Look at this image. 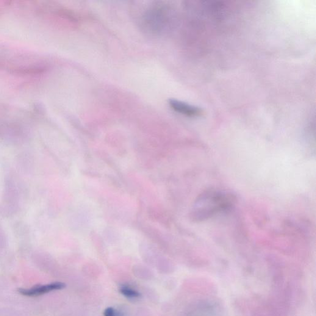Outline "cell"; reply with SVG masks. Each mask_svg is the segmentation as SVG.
Segmentation results:
<instances>
[{
    "mask_svg": "<svg viewBox=\"0 0 316 316\" xmlns=\"http://www.w3.org/2000/svg\"><path fill=\"white\" fill-rule=\"evenodd\" d=\"M234 199L231 194L217 191H209L203 194L196 201L192 216L196 221H203L216 213L231 206Z\"/></svg>",
    "mask_w": 316,
    "mask_h": 316,
    "instance_id": "cell-1",
    "label": "cell"
},
{
    "mask_svg": "<svg viewBox=\"0 0 316 316\" xmlns=\"http://www.w3.org/2000/svg\"><path fill=\"white\" fill-rule=\"evenodd\" d=\"M66 287L62 282H54L46 285H36L31 288H19L18 292L21 295L28 297H34L44 295L55 290H60Z\"/></svg>",
    "mask_w": 316,
    "mask_h": 316,
    "instance_id": "cell-2",
    "label": "cell"
},
{
    "mask_svg": "<svg viewBox=\"0 0 316 316\" xmlns=\"http://www.w3.org/2000/svg\"><path fill=\"white\" fill-rule=\"evenodd\" d=\"M170 104L172 108L176 112L182 114L189 117H196L202 115L203 112L198 107L192 106L185 102L172 99L170 101Z\"/></svg>",
    "mask_w": 316,
    "mask_h": 316,
    "instance_id": "cell-3",
    "label": "cell"
},
{
    "mask_svg": "<svg viewBox=\"0 0 316 316\" xmlns=\"http://www.w3.org/2000/svg\"><path fill=\"white\" fill-rule=\"evenodd\" d=\"M119 291L125 297L129 299H137L140 298L141 296L140 293L138 291L132 287L127 286V285H122Z\"/></svg>",
    "mask_w": 316,
    "mask_h": 316,
    "instance_id": "cell-4",
    "label": "cell"
},
{
    "mask_svg": "<svg viewBox=\"0 0 316 316\" xmlns=\"http://www.w3.org/2000/svg\"><path fill=\"white\" fill-rule=\"evenodd\" d=\"M104 316H123V314L113 307H110L105 309Z\"/></svg>",
    "mask_w": 316,
    "mask_h": 316,
    "instance_id": "cell-5",
    "label": "cell"
},
{
    "mask_svg": "<svg viewBox=\"0 0 316 316\" xmlns=\"http://www.w3.org/2000/svg\"><path fill=\"white\" fill-rule=\"evenodd\" d=\"M8 7H9V3L7 2H0V13L6 9Z\"/></svg>",
    "mask_w": 316,
    "mask_h": 316,
    "instance_id": "cell-6",
    "label": "cell"
}]
</instances>
